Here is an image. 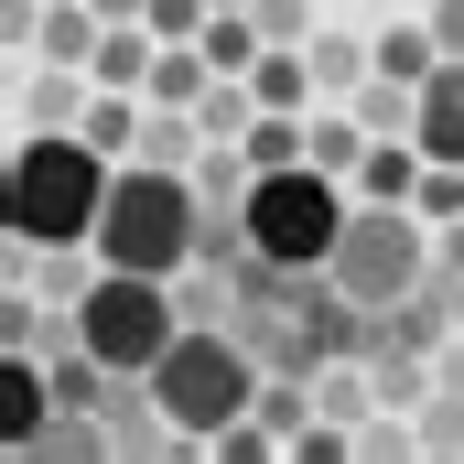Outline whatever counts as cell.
I'll return each mask as SVG.
<instances>
[{
    "label": "cell",
    "mask_w": 464,
    "mask_h": 464,
    "mask_svg": "<svg viewBox=\"0 0 464 464\" xmlns=\"http://www.w3.org/2000/svg\"><path fill=\"white\" fill-rule=\"evenodd\" d=\"M119 162L87 130H22L11 140V248H98Z\"/></svg>",
    "instance_id": "cell-1"
},
{
    "label": "cell",
    "mask_w": 464,
    "mask_h": 464,
    "mask_svg": "<svg viewBox=\"0 0 464 464\" xmlns=\"http://www.w3.org/2000/svg\"><path fill=\"white\" fill-rule=\"evenodd\" d=\"M259 378H270L259 346L195 314V324L162 346V367H151V400L173 411V443H217V432H237V421L259 411Z\"/></svg>",
    "instance_id": "cell-2"
},
{
    "label": "cell",
    "mask_w": 464,
    "mask_h": 464,
    "mask_svg": "<svg viewBox=\"0 0 464 464\" xmlns=\"http://www.w3.org/2000/svg\"><path fill=\"white\" fill-rule=\"evenodd\" d=\"M195 237H206V195H195L184 162H119L109 217H98V259H109V270H162V281H184Z\"/></svg>",
    "instance_id": "cell-3"
},
{
    "label": "cell",
    "mask_w": 464,
    "mask_h": 464,
    "mask_svg": "<svg viewBox=\"0 0 464 464\" xmlns=\"http://www.w3.org/2000/svg\"><path fill=\"white\" fill-rule=\"evenodd\" d=\"M237 217H248V248H259L270 270H324L356 206H346V184L303 151V162H270V173L248 184V206H237Z\"/></svg>",
    "instance_id": "cell-4"
},
{
    "label": "cell",
    "mask_w": 464,
    "mask_h": 464,
    "mask_svg": "<svg viewBox=\"0 0 464 464\" xmlns=\"http://www.w3.org/2000/svg\"><path fill=\"white\" fill-rule=\"evenodd\" d=\"M184 324H195V314H184V292H173L162 270H98L87 303H76V346H98L119 378H151Z\"/></svg>",
    "instance_id": "cell-5"
},
{
    "label": "cell",
    "mask_w": 464,
    "mask_h": 464,
    "mask_svg": "<svg viewBox=\"0 0 464 464\" xmlns=\"http://www.w3.org/2000/svg\"><path fill=\"white\" fill-rule=\"evenodd\" d=\"M421 227H432L421 206H378V195H367V206L346 217V237H335V259H324V270L346 281L367 314H389V303H411V292L432 281V248H421Z\"/></svg>",
    "instance_id": "cell-6"
},
{
    "label": "cell",
    "mask_w": 464,
    "mask_h": 464,
    "mask_svg": "<svg viewBox=\"0 0 464 464\" xmlns=\"http://www.w3.org/2000/svg\"><path fill=\"white\" fill-rule=\"evenodd\" d=\"M411 140H421L432 162H464V54H443V65L421 76V119H411Z\"/></svg>",
    "instance_id": "cell-7"
},
{
    "label": "cell",
    "mask_w": 464,
    "mask_h": 464,
    "mask_svg": "<svg viewBox=\"0 0 464 464\" xmlns=\"http://www.w3.org/2000/svg\"><path fill=\"white\" fill-rule=\"evenodd\" d=\"M0 400H11V454H44V400H54V378L33 367V346H11V367H0Z\"/></svg>",
    "instance_id": "cell-8"
},
{
    "label": "cell",
    "mask_w": 464,
    "mask_h": 464,
    "mask_svg": "<svg viewBox=\"0 0 464 464\" xmlns=\"http://www.w3.org/2000/svg\"><path fill=\"white\" fill-rule=\"evenodd\" d=\"M151 54H162L151 22H109V44L87 54V76H98V87H151Z\"/></svg>",
    "instance_id": "cell-9"
},
{
    "label": "cell",
    "mask_w": 464,
    "mask_h": 464,
    "mask_svg": "<svg viewBox=\"0 0 464 464\" xmlns=\"http://www.w3.org/2000/svg\"><path fill=\"white\" fill-rule=\"evenodd\" d=\"M87 87H98L87 65H44V76H33V98H22V119H33V130H76V119L98 109Z\"/></svg>",
    "instance_id": "cell-10"
},
{
    "label": "cell",
    "mask_w": 464,
    "mask_h": 464,
    "mask_svg": "<svg viewBox=\"0 0 464 464\" xmlns=\"http://www.w3.org/2000/svg\"><path fill=\"white\" fill-rule=\"evenodd\" d=\"M206 87H217L206 44H162V54H151V87H140V98H151V109H195Z\"/></svg>",
    "instance_id": "cell-11"
},
{
    "label": "cell",
    "mask_w": 464,
    "mask_h": 464,
    "mask_svg": "<svg viewBox=\"0 0 464 464\" xmlns=\"http://www.w3.org/2000/svg\"><path fill=\"white\" fill-rule=\"evenodd\" d=\"M248 87H259V109H303L324 76H314V44H270L259 65H248Z\"/></svg>",
    "instance_id": "cell-12"
},
{
    "label": "cell",
    "mask_w": 464,
    "mask_h": 464,
    "mask_svg": "<svg viewBox=\"0 0 464 464\" xmlns=\"http://www.w3.org/2000/svg\"><path fill=\"white\" fill-rule=\"evenodd\" d=\"M432 65H443V33H432V22H389V33H378V76H400V87H421Z\"/></svg>",
    "instance_id": "cell-13"
},
{
    "label": "cell",
    "mask_w": 464,
    "mask_h": 464,
    "mask_svg": "<svg viewBox=\"0 0 464 464\" xmlns=\"http://www.w3.org/2000/svg\"><path fill=\"white\" fill-rule=\"evenodd\" d=\"M76 130H87V140L119 162V151H140V98H130V87H98V109L76 119Z\"/></svg>",
    "instance_id": "cell-14"
},
{
    "label": "cell",
    "mask_w": 464,
    "mask_h": 464,
    "mask_svg": "<svg viewBox=\"0 0 464 464\" xmlns=\"http://www.w3.org/2000/svg\"><path fill=\"white\" fill-rule=\"evenodd\" d=\"M367 65H378V44H346V33H314V76H324V87H356Z\"/></svg>",
    "instance_id": "cell-15"
},
{
    "label": "cell",
    "mask_w": 464,
    "mask_h": 464,
    "mask_svg": "<svg viewBox=\"0 0 464 464\" xmlns=\"http://www.w3.org/2000/svg\"><path fill=\"white\" fill-rule=\"evenodd\" d=\"M303 411H314V400H303V367L259 378V421H270V432H303Z\"/></svg>",
    "instance_id": "cell-16"
},
{
    "label": "cell",
    "mask_w": 464,
    "mask_h": 464,
    "mask_svg": "<svg viewBox=\"0 0 464 464\" xmlns=\"http://www.w3.org/2000/svg\"><path fill=\"white\" fill-rule=\"evenodd\" d=\"M270 44H314V0H248Z\"/></svg>",
    "instance_id": "cell-17"
},
{
    "label": "cell",
    "mask_w": 464,
    "mask_h": 464,
    "mask_svg": "<svg viewBox=\"0 0 464 464\" xmlns=\"http://www.w3.org/2000/svg\"><path fill=\"white\" fill-rule=\"evenodd\" d=\"M421 443H432V454H464V400H432V411H421Z\"/></svg>",
    "instance_id": "cell-18"
},
{
    "label": "cell",
    "mask_w": 464,
    "mask_h": 464,
    "mask_svg": "<svg viewBox=\"0 0 464 464\" xmlns=\"http://www.w3.org/2000/svg\"><path fill=\"white\" fill-rule=\"evenodd\" d=\"M432 33H443V54H464V0H432Z\"/></svg>",
    "instance_id": "cell-19"
},
{
    "label": "cell",
    "mask_w": 464,
    "mask_h": 464,
    "mask_svg": "<svg viewBox=\"0 0 464 464\" xmlns=\"http://www.w3.org/2000/svg\"><path fill=\"white\" fill-rule=\"evenodd\" d=\"M217 11H248V0H217Z\"/></svg>",
    "instance_id": "cell-20"
}]
</instances>
